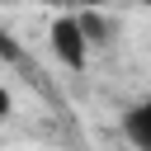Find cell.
<instances>
[{
  "label": "cell",
  "mask_w": 151,
  "mask_h": 151,
  "mask_svg": "<svg viewBox=\"0 0 151 151\" xmlns=\"http://www.w3.org/2000/svg\"><path fill=\"white\" fill-rule=\"evenodd\" d=\"M66 5H76V9H99L104 0H66Z\"/></svg>",
  "instance_id": "obj_4"
},
{
  "label": "cell",
  "mask_w": 151,
  "mask_h": 151,
  "mask_svg": "<svg viewBox=\"0 0 151 151\" xmlns=\"http://www.w3.org/2000/svg\"><path fill=\"white\" fill-rule=\"evenodd\" d=\"M123 137H127L137 151H151V94L137 99V104L123 113Z\"/></svg>",
  "instance_id": "obj_2"
},
{
  "label": "cell",
  "mask_w": 151,
  "mask_h": 151,
  "mask_svg": "<svg viewBox=\"0 0 151 151\" xmlns=\"http://www.w3.org/2000/svg\"><path fill=\"white\" fill-rule=\"evenodd\" d=\"M142 5H146V9H151V0H142Z\"/></svg>",
  "instance_id": "obj_6"
},
{
  "label": "cell",
  "mask_w": 151,
  "mask_h": 151,
  "mask_svg": "<svg viewBox=\"0 0 151 151\" xmlns=\"http://www.w3.org/2000/svg\"><path fill=\"white\" fill-rule=\"evenodd\" d=\"M52 52L66 71H80L90 61V33H85L80 14H57L52 19Z\"/></svg>",
  "instance_id": "obj_1"
},
{
  "label": "cell",
  "mask_w": 151,
  "mask_h": 151,
  "mask_svg": "<svg viewBox=\"0 0 151 151\" xmlns=\"http://www.w3.org/2000/svg\"><path fill=\"white\" fill-rule=\"evenodd\" d=\"M9 109H14V99H9V90H5V85H0V123H5V118H9Z\"/></svg>",
  "instance_id": "obj_3"
},
{
  "label": "cell",
  "mask_w": 151,
  "mask_h": 151,
  "mask_svg": "<svg viewBox=\"0 0 151 151\" xmlns=\"http://www.w3.org/2000/svg\"><path fill=\"white\" fill-rule=\"evenodd\" d=\"M42 5H52V9H61V5H66V0H42Z\"/></svg>",
  "instance_id": "obj_5"
}]
</instances>
